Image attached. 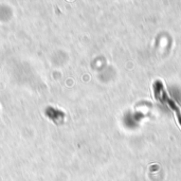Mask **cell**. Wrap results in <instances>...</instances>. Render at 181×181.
I'll list each match as a JSON object with an SVG mask.
<instances>
[{
	"instance_id": "cell-1",
	"label": "cell",
	"mask_w": 181,
	"mask_h": 181,
	"mask_svg": "<svg viewBox=\"0 0 181 181\" xmlns=\"http://www.w3.org/2000/svg\"><path fill=\"white\" fill-rule=\"evenodd\" d=\"M165 99H166V100L168 101V104H170V106H171V109L174 110V112L176 113L177 120H178L179 124L181 125V110H180V108H179V106L177 105L176 103H175L174 100L171 99V98H168V96H166Z\"/></svg>"
}]
</instances>
